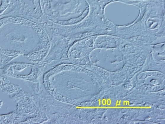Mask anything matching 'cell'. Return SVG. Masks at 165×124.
I'll return each mask as SVG.
<instances>
[{"instance_id":"1","label":"cell","mask_w":165,"mask_h":124,"mask_svg":"<svg viewBox=\"0 0 165 124\" xmlns=\"http://www.w3.org/2000/svg\"><path fill=\"white\" fill-rule=\"evenodd\" d=\"M1 89L4 93L9 95L10 97L18 93L21 90V88L18 86L13 85L5 78L4 79Z\"/></svg>"},{"instance_id":"2","label":"cell","mask_w":165,"mask_h":124,"mask_svg":"<svg viewBox=\"0 0 165 124\" xmlns=\"http://www.w3.org/2000/svg\"><path fill=\"white\" fill-rule=\"evenodd\" d=\"M0 119L2 123H14L9 114L0 116Z\"/></svg>"},{"instance_id":"3","label":"cell","mask_w":165,"mask_h":124,"mask_svg":"<svg viewBox=\"0 0 165 124\" xmlns=\"http://www.w3.org/2000/svg\"><path fill=\"white\" fill-rule=\"evenodd\" d=\"M4 78L3 76H0V89H1L3 85Z\"/></svg>"},{"instance_id":"4","label":"cell","mask_w":165,"mask_h":124,"mask_svg":"<svg viewBox=\"0 0 165 124\" xmlns=\"http://www.w3.org/2000/svg\"><path fill=\"white\" fill-rule=\"evenodd\" d=\"M3 24V23L2 22H0V27H1Z\"/></svg>"},{"instance_id":"5","label":"cell","mask_w":165,"mask_h":124,"mask_svg":"<svg viewBox=\"0 0 165 124\" xmlns=\"http://www.w3.org/2000/svg\"><path fill=\"white\" fill-rule=\"evenodd\" d=\"M0 123H1V119H0Z\"/></svg>"}]
</instances>
